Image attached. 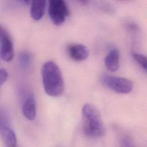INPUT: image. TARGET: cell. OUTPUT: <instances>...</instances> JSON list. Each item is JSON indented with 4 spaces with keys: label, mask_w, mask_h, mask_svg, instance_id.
I'll return each instance as SVG.
<instances>
[{
    "label": "cell",
    "mask_w": 147,
    "mask_h": 147,
    "mask_svg": "<svg viewBox=\"0 0 147 147\" xmlns=\"http://www.w3.org/2000/svg\"><path fill=\"white\" fill-rule=\"evenodd\" d=\"M20 66L22 68H26L30 62V55L26 51L22 52L18 57Z\"/></svg>",
    "instance_id": "8fae6325"
},
{
    "label": "cell",
    "mask_w": 147,
    "mask_h": 147,
    "mask_svg": "<svg viewBox=\"0 0 147 147\" xmlns=\"http://www.w3.org/2000/svg\"><path fill=\"white\" fill-rule=\"evenodd\" d=\"M48 13L53 24L60 26L65 21L69 12L65 1L51 0L49 1Z\"/></svg>",
    "instance_id": "277c9868"
},
{
    "label": "cell",
    "mask_w": 147,
    "mask_h": 147,
    "mask_svg": "<svg viewBox=\"0 0 147 147\" xmlns=\"http://www.w3.org/2000/svg\"><path fill=\"white\" fill-rule=\"evenodd\" d=\"M0 42L2 59L6 62L10 61L14 56L13 45L8 32L2 26L0 30Z\"/></svg>",
    "instance_id": "5b68a950"
},
{
    "label": "cell",
    "mask_w": 147,
    "mask_h": 147,
    "mask_svg": "<svg viewBox=\"0 0 147 147\" xmlns=\"http://www.w3.org/2000/svg\"><path fill=\"white\" fill-rule=\"evenodd\" d=\"M69 57L76 61L85 60L89 55V51L86 46L82 44H72L68 46Z\"/></svg>",
    "instance_id": "8992f818"
},
{
    "label": "cell",
    "mask_w": 147,
    "mask_h": 147,
    "mask_svg": "<svg viewBox=\"0 0 147 147\" xmlns=\"http://www.w3.org/2000/svg\"><path fill=\"white\" fill-rule=\"evenodd\" d=\"M22 114L24 117L29 120H34L36 114V101L32 95H30L25 100L22 107Z\"/></svg>",
    "instance_id": "9c48e42d"
},
{
    "label": "cell",
    "mask_w": 147,
    "mask_h": 147,
    "mask_svg": "<svg viewBox=\"0 0 147 147\" xmlns=\"http://www.w3.org/2000/svg\"><path fill=\"white\" fill-rule=\"evenodd\" d=\"M119 51L116 48L111 49L104 60L105 65L106 68L111 71H116L119 67Z\"/></svg>",
    "instance_id": "ba28073f"
},
{
    "label": "cell",
    "mask_w": 147,
    "mask_h": 147,
    "mask_svg": "<svg viewBox=\"0 0 147 147\" xmlns=\"http://www.w3.org/2000/svg\"><path fill=\"white\" fill-rule=\"evenodd\" d=\"M1 137L4 145L6 147H15L17 137L14 131L7 126H1Z\"/></svg>",
    "instance_id": "52a82bcc"
},
{
    "label": "cell",
    "mask_w": 147,
    "mask_h": 147,
    "mask_svg": "<svg viewBox=\"0 0 147 147\" xmlns=\"http://www.w3.org/2000/svg\"><path fill=\"white\" fill-rule=\"evenodd\" d=\"M133 57L139 65L145 70H146V57L145 55L140 53H133Z\"/></svg>",
    "instance_id": "7c38bea8"
},
{
    "label": "cell",
    "mask_w": 147,
    "mask_h": 147,
    "mask_svg": "<svg viewBox=\"0 0 147 147\" xmlns=\"http://www.w3.org/2000/svg\"><path fill=\"white\" fill-rule=\"evenodd\" d=\"M100 81L105 87L118 94H128L133 87L131 80L122 77L102 74L100 76Z\"/></svg>",
    "instance_id": "3957f363"
},
{
    "label": "cell",
    "mask_w": 147,
    "mask_h": 147,
    "mask_svg": "<svg viewBox=\"0 0 147 147\" xmlns=\"http://www.w3.org/2000/svg\"><path fill=\"white\" fill-rule=\"evenodd\" d=\"M8 73L7 71L4 68H1L0 69V84L2 86L7 79Z\"/></svg>",
    "instance_id": "4fadbf2b"
},
{
    "label": "cell",
    "mask_w": 147,
    "mask_h": 147,
    "mask_svg": "<svg viewBox=\"0 0 147 147\" xmlns=\"http://www.w3.org/2000/svg\"><path fill=\"white\" fill-rule=\"evenodd\" d=\"M82 127L84 134L88 138L96 139L105 133V126L97 109L92 104L86 103L82 109Z\"/></svg>",
    "instance_id": "6da1fadb"
},
{
    "label": "cell",
    "mask_w": 147,
    "mask_h": 147,
    "mask_svg": "<svg viewBox=\"0 0 147 147\" xmlns=\"http://www.w3.org/2000/svg\"><path fill=\"white\" fill-rule=\"evenodd\" d=\"M46 7V1L43 0L33 1L30 5V16L35 21L40 20L44 16Z\"/></svg>",
    "instance_id": "30bf717a"
},
{
    "label": "cell",
    "mask_w": 147,
    "mask_h": 147,
    "mask_svg": "<svg viewBox=\"0 0 147 147\" xmlns=\"http://www.w3.org/2000/svg\"><path fill=\"white\" fill-rule=\"evenodd\" d=\"M42 84L45 93L51 96L61 95L64 91V80L57 65L52 61L45 62L42 67Z\"/></svg>",
    "instance_id": "7a4b0ae2"
}]
</instances>
